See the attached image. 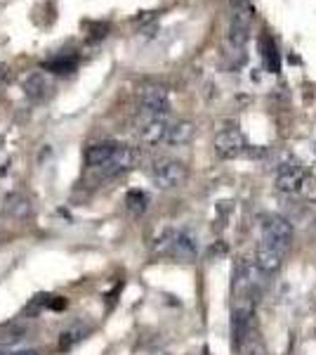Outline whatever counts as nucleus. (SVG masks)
<instances>
[{"instance_id":"13","label":"nucleus","mask_w":316,"mask_h":355,"mask_svg":"<svg viewBox=\"0 0 316 355\" xmlns=\"http://www.w3.org/2000/svg\"><path fill=\"white\" fill-rule=\"evenodd\" d=\"M137 162H140V152H137L135 147H130V145H118V150H116V154H113L111 164H109V168L104 171V173H109V175L125 173V171L135 168Z\"/></svg>"},{"instance_id":"20","label":"nucleus","mask_w":316,"mask_h":355,"mask_svg":"<svg viewBox=\"0 0 316 355\" xmlns=\"http://www.w3.org/2000/svg\"><path fill=\"white\" fill-rule=\"evenodd\" d=\"M125 204H128V209L132 211V214L140 216V214H145V211H147L149 197L145 192H140V190H132V192H128V197H125Z\"/></svg>"},{"instance_id":"4","label":"nucleus","mask_w":316,"mask_h":355,"mask_svg":"<svg viewBox=\"0 0 316 355\" xmlns=\"http://www.w3.org/2000/svg\"><path fill=\"white\" fill-rule=\"evenodd\" d=\"M307 182V173L300 164L292 157L286 154V159L277 166V175H274V185H277L279 192L284 194H297Z\"/></svg>"},{"instance_id":"22","label":"nucleus","mask_w":316,"mask_h":355,"mask_svg":"<svg viewBox=\"0 0 316 355\" xmlns=\"http://www.w3.org/2000/svg\"><path fill=\"white\" fill-rule=\"evenodd\" d=\"M0 355H38L36 351H12V353H0Z\"/></svg>"},{"instance_id":"12","label":"nucleus","mask_w":316,"mask_h":355,"mask_svg":"<svg viewBox=\"0 0 316 355\" xmlns=\"http://www.w3.org/2000/svg\"><path fill=\"white\" fill-rule=\"evenodd\" d=\"M120 142H113V140H102V142H95L85 150V164L90 168H102L106 171L109 164H111L113 154H116Z\"/></svg>"},{"instance_id":"2","label":"nucleus","mask_w":316,"mask_h":355,"mask_svg":"<svg viewBox=\"0 0 316 355\" xmlns=\"http://www.w3.org/2000/svg\"><path fill=\"white\" fill-rule=\"evenodd\" d=\"M156 254L172 256L180 261H192L196 256V242L185 230H163L156 239Z\"/></svg>"},{"instance_id":"17","label":"nucleus","mask_w":316,"mask_h":355,"mask_svg":"<svg viewBox=\"0 0 316 355\" xmlns=\"http://www.w3.org/2000/svg\"><path fill=\"white\" fill-rule=\"evenodd\" d=\"M5 211L10 216H15V218H26L31 214V204H28V199L21 192H15L5 199Z\"/></svg>"},{"instance_id":"21","label":"nucleus","mask_w":316,"mask_h":355,"mask_svg":"<svg viewBox=\"0 0 316 355\" xmlns=\"http://www.w3.org/2000/svg\"><path fill=\"white\" fill-rule=\"evenodd\" d=\"M239 351H241V355H267L264 343L257 339V336H252V334L243 341V346H241Z\"/></svg>"},{"instance_id":"6","label":"nucleus","mask_w":316,"mask_h":355,"mask_svg":"<svg viewBox=\"0 0 316 355\" xmlns=\"http://www.w3.org/2000/svg\"><path fill=\"white\" fill-rule=\"evenodd\" d=\"M262 275L264 272L257 268L255 261H248V259L239 261L236 268H234V294H236V299L255 294Z\"/></svg>"},{"instance_id":"3","label":"nucleus","mask_w":316,"mask_h":355,"mask_svg":"<svg viewBox=\"0 0 316 355\" xmlns=\"http://www.w3.org/2000/svg\"><path fill=\"white\" fill-rule=\"evenodd\" d=\"M248 38H250V8L248 5H239L232 15V24H229V48H232V55H236V62H243Z\"/></svg>"},{"instance_id":"15","label":"nucleus","mask_w":316,"mask_h":355,"mask_svg":"<svg viewBox=\"0 0 316 355\" xmlns=\"http://www.w3.org/2000/svg\"><path fill=\"white\" fill-rule=\"evenodd\" d=\"M260 50H262V60H264V67L269 71H279L281 62H279V48H277V41L272 36H264L260 38Z\"/></svg>"},{"instance_id":"9","label":"nucleus","mask_w":316,"mask_h":355,"mask_svg":"<svg viewBox=\"0 0 316 355\" xmlns=\"http://www.w3.org/2000/svg\"><path fill=\"white\" fill-rule=\"evenodd\" d=\"M170 121L165 116H147L137 128V135L145 145H165L168 140Z\"/></svg>"},{"instance_id":"16","label":"nucleus","mask_w":316,"mask_h":355,"mask_svg":"<svg viewBox=\"0 0 316 355\" xmlns=\"http://www.w3.org/2000/svg\"><path fill=\"white\" fill-rule=\"evenodd\" d=\"M88 327L85 324H80V322H76V324H71L68 329H64L62 331V336H59V348L62 351H71L73 346H78L80 341L88 336Z\"/></svg>"},{"instance_id":"14","label":"nucleus","mask_w":316,"mask_h":355,"mask_svg":"<svg viewBox=\"0 0 316 355\" xmlns=\"http://www.w3.org/2000/svg\"><path fill=\"white\" fill-rule=\"evenodd\" d=\"M194 123L192 121H170V130H168V140L165 145L170 147H182L187 142H192L194 137Z\"/></svg>"},{"instance_id":"5","label":"nucleus","mask_w":316,"mask_h":355,"mask_svg":"<svg viewBox=\"0 0 316 355\" xmlns=\"http://www.w3.org/2000/svg\"><path fill=\"white\" fill-rule=\"evenodd\" d=\"M292 223L284 216H269L267 220L262 223V242L277 246V249L286 251L288 254L292 246Z\"/></svg>"},{"instance_id":"7","label":"nucleus","mask_w":316,"mask_h":355,"mask_svg":"<svg viewBox=\"0 0 316 355\" xmlns=\"http://www.w3.org/2000/svg\"><path fill=\"white\" fill-rule=\"evenodd\" d=\"M140 107L147 116H165L170 112V95L160 85H145L140 90Z\"/></svg>"},{"instance_id":"18","label":"nucleus","mask_w":316,"mask_h":355,"mask_svg":"<svg viewBox=\"0 0 316 355\" xmlns=\"http://www.w3.org/2000/svg\"><path fill=\"white\" fill-rule=\"evenodd\" d=\"M76 64H78L76 55L59 53V55H55L53 60L45 62V69H48V71H55V73H71L73 69H76Z\"/></svg>"},{"instance_id":"1","label":"nucleus","mask_w":316,"mask_h":355,"mask_svg":"<svg viewBox=\"0 0 316 355\" xmlns=\"http://www.w3.org/2000/svg\"><path fill=\"white\" fill-rule=\"evenodd\" d=\"M149 178L151 182L160 190H175L182 187L189 178V168L185 162H177V159H156L149 168Z\"/></svg>"},{"instance_id":"23","label":"nucleus","mask_w":316,"mask_h":355,"mask_svg":"<svg viewBox=\"0 0 316 355\" xmlns=\"http://www.w3.org/2000/svg\"><path fill=\"white\" fill-rule=\"evenodd\" d=\"M5 81V64H0V83Z\"/></svg>"},{"instance_id":"8","label":"nucleus","mask_w":316,"mask_h":355,"mask_svg":"<svg viewBox=\"0 0 316 355\" xmlns=\"http://www.w3.org/2000/svg\"><path fill=\"white\" fill-rule=\"evenodd\" d=\"M215 152L220 154L222 159H236L241 157L245 150H248V140L241 133L239 128H224L215 135Z\"/></svg>"},{"instance_id":"10","label":"nucleus","mask_w":316,"mask_h":355,"mask_svg":"<svg viewBox=\"0 0 316 355\" xmlns=\"http://www.w3.org/2000/svg\"><path fill=\"white\" fill-rule=\"evenodd\" d=\"M21 90H24V95L31 102H43L53 95L55 83L45 71H33V73H28L24 81H21Z\"/></svg>"},{"instance_id":"11","label":"nucleus","mask_w":316,"mask_h":355,"mask_svg":"<svg viewBox=\"0 0 316 355\" xmlns=\"http://www.w3.org/2000/svg\"><path fill=\"white\" fill-rule=\"evenodd\" d=\"M284 259H286V251L277 249V246L267 244V242H260L255 249V263L257 268L264 272V275H274L284 268Z\"/></svg>"},{"instance_id":"19","label":"nucleus","mask_w":316,"mask_h":355,"mask_svg":"<svg viewBox=\"0 0 316 355\" xmlns=\"http://www.w3.org/2000/svg\"><path fill=\"white\" fill-rule=\"evenodd\" d=\"M26 336V329L17 327V324H10V327L0 329V348H12L17 346L21 339Z\"/></svg>"}]
</instances>
